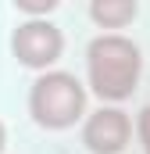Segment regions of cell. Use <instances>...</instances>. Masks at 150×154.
<instances>
[{"mask_svg":"<svg viewBox=\"0 0 150 154\" xmlns=\"http://www.w3.org/2000/svg\"><path fill=\"white\" fill-rule=\"evenodd\" d=\"M143 79V50L125 32H100L86 47V93L122 108Z\"/></svg>","mask_w":150,"mask_h":154,"instance_id":"6da1fadb","label":"cell"},{"mask_svg":"<svg viewBox=\"0 0 150 154\" xmlns=\"http://www.w3.org/2000/svg\"><path fill=\"white\" fill-rule=\"evenodd\" d=\"M86 100H89L86 82H79L64 68L39 72L29 86V115L39 129H50V133H64L79 125L86 118Z\"/></svg>","mask_w":150,"mask_h":154,"instance_id":"7a4b0ae2","label":"cell"},{"mask_svg":"<svg viewBox=\"0 0 150 154\" xmlns=\"http://www.w3.org/2000/svg\"><path fill=\"white\" fill-rule=\"evenodd\" d=\"M11 54L22 68L50 72L64 54V32L50 18H22L11 32Z\"/></svg>","mask_w":150,"mask_h":154,"instance_id":"3957f363","label":"cell"},{"mask_svg":"<svg viewBox=\"0 0 150 154\" xmlns=\"http://www.w3.org/2000/svg\"><path fill=\"white\" fill-rule=\"evenodd\" d=\"M82 143L89 154H122L132 143V118L122 108L100 104L82 118Z\"/></svg>","mask_w":150,"mask_h":154,"instance_id":"277c9868","label":"cell"},{"mask_svg":"<svg viewBox=\"0 0 150 154\" xmlns=\"http://www.w3.org/2000/svg\"><path fill=\"white\" fill-rule=\"evenodd\" d=\"M140 14V4L136 0H93L89 4V22L107 29V32H118L125 25H132Z\"/></svg>","mask_w":150,"mask_h":154,"instance_id":"5b68a950","label":"cell"},{"mask_svg":"<svg viewBox=\"0 0 150 154\" xmlns=\"http://www.w3.org/2000/svg\"><path fill=\"white\" fill-rule=\"evenodd\" d=\"M14 11L25 14V18H50L57 11V0H39V4H29V0H14Z\"/></svg>","mask_w":150,"mask_h":154,"instance_id":"8992f818","label":"cell"},{"mask_svg":"<svg viewBox=\"0 0 150 154\" xmlns=\"http://www.w3.org/2000/svg\"><path fill=\"white\" fill-rule=\"evenodd\" d=\"M132 133H136V140H140L143 154H150V104L140 108V115H136V122H132Z\"/></svg>","mask_w":150,"mask_h":154,"instance_id":"52a82bcc","label":"cell"},{"mask_svg":"<svg viewBox=\"0 0 150 154\" xmlns=\"http://www.w3.org/2000/svg\"><path fill=\"white\" fill-rule=\"evenodd\" d=\"M4 147H7V125L0 122V154H4Z\"/></svg>","mask_w":150,"mask_h":154,"instance_id":"ba28073f","label":"cell"}]
</instances>
